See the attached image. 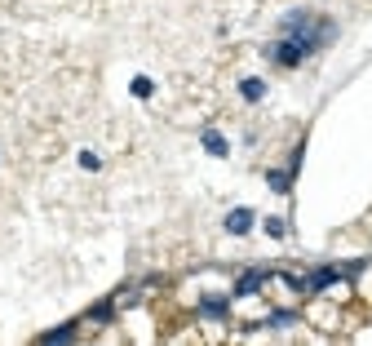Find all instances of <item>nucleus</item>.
<instances>
[{
	"instance_id": "1",
	"label": "nucleus",
	"mask_w": 372,
	"mask_h": 346,
	"mask_svg": "<svg viewBox=\"0 0 372 346\" xmlns=\"http://www.w3.org/2000/svg\"><path fill=\"white\" fill-rule=\"evenodd\" d=\"M270 58H275L280 67H297V63H306L302 45H297V40H288V36H280V40L270 45Z\"/></svg>"
},
{
	"instance_id": "2",
	"label": "nucleus",
	"mask_w": 372,
	"mask_h": 346,
	"mask_svg": "<svg viewBox=\"0 0 372 346\" xmlns=\"http://www.w3.org/2000/svg\"><path fill=\"white\" fill-rule=\"evenodd\" d=\"M275 276V271H266V267H253V271H244V276L235 280V297H253V293H261V284H266Z\"/></svg>"
},
{
	"instance_id": "3",
	"label": "nucleus",
	"mask_w": 372,
	"mask_h": 346,
	"mask_svg": "<svg viewBox=\"0 0 372 346\" xmlns=\"http://www.w3.org/2000/svg\"><path fill=\"white\" fill-rule=\"evenodd\" d=\"M337 280H341V267H319V271L306 276V293H323V289H332Z\"/></svg>"
},
{
	"instance_id": "4",
	"label": "nucleus",
	"mask_w": 372,
	"mask_h": 346,
	"mask_svg": "<svg viewBox=\"0 0 372 346\" xmlns=\"http://www.w3.org/2000/svg\"><path fill=\"white\" fill-rule=\"evenodd\" d=\"M226 231L231 235H248L253 231V209H231L226 213Z\"/></svg>"
},
{
	"instance_id": "5",
	"label": "nucleus",
	"mask_w": 372,
	"mask_h": 346,
	"mask_svg": "<svg viewBox=\"0 0 372 346\" xmlns=\"http://www.w3.org/2000/svg\"><path fill=\"white\" fill-rule=\"evenodd\" d=\"M204 151H209V156H218V160H226V156H231V147H226V138L222 134H213V129H204Z\"/></svg>"
},
{
	"instance_id": "6",
	"label": "nucleus",
	"mask_w": 372,
	"mask_h": 346,
	"mask_svg": "<svg viewBox=\"0 0 372 346\" xmlns=\"http://www.w3.org/2000/svg\"><path fill=\"white\" fill-rule=\"evenodd\" d=\"M266 187L280 191V196H288V191H293V173H288V169H270L266 173Z\"/></svg>"
},
{
	"instance_id": "7",
	"label": "nucleus",
	"mask_w": 372,
	"mask_h": 346,
	"mask_svg": "<svg viewBox=\"0 0 372 346\" xmlns=\"http://www.w3.org/2000/svg\"><path fill=\"white\" fill-rule=\"evenodd\" d=\"M200 315H204V320H226V297H204V302H200Z\"/></svg>"
},
{
	"instance_id": "8",
	"label": "nucleus",
	"mask_w": 372,
	"mask_h": 346,
	"mask_svg": "<svg viewBox=\"0 0 372 346\" xmlns=\"http://www.w3.org/2000/svg\"><path fill=\"white\" fill-rule=\"evenodd\" d=\"M239 93H244L248 102H261V98H266V80H253V76L239 80Z\"/></svg>"
},
{
	"instance_id": "9",
	"label": "nucleus",
	"mask_w": 372,
	"mask_h": 346,
	"mask_svg": "<svg viewBox=\"0 0 372 346\" xmlns=\"http://www.w3.org/2000/svg\"><path fill=\"white\" fill-rule=\"evenodd\" d=\"M76 333H80L76 324H63V329H49V333H40V342H49V346H54V342H76Z\"/></svg>"
},
{
	"instance_id": "10",
	"label": "nucleus",
	"mask_w": 372,
	"mask_h": 346,
	"mask_svg": "<svg viewBox=\"0 0 372 346\" xmlns=\"http://www.w3.org/2000/svg\"><path fill=\"white\" fill-rule=\"evenodd\" d=\"M297 320H302L297 311H270L266 324H270V329H288V324H297Z\"/></svg>"
},
{
	"instance_id": "11",
	"label": "nucleus",
	"mask_w": 372,
	"mask_h": 346,
	"mask_svg": "<svg viewBox=\"0 0 372 346\" xmlns=\"http://www.w3.org/2000/svg\"><path fill=\"white\" fill-rule=\"evenodd\" d=\"M80 169H89V173H98L102 169V160L93 156V151H80Z\"/></svg>"
},
{
	"instance_id": "12",
	"label": "nucleus",
	"mask_w": 372,
	"mask_h": 346,
	"mask_svg": "<svg viewBox=\"0 0 372 346\" xmlns=\"http://www.w3.org/2000/svg\"><path fill=\"white\" fill-rule=\"evenodd\" d=\"M134 93H138V98H151V93H155V85H151L147 76H138V80H134Z\"/></svg>"
},
{
	"instance_id": "13",
	"label": "nucleus",
	"mask_w": 372,
	"mask_h": 346,
	"mask_svg": "<svg viewBox=\"0 0 372 346\" xmlns=\"http://www.w3.org/2000/svg\"><path fill=\"white\" fill-rule=\"evenodd\" d=\"M284 231H288V226H284L280 218H266V235H275V240H280V235H284Z\"/></svg>"
}]
</instances>
